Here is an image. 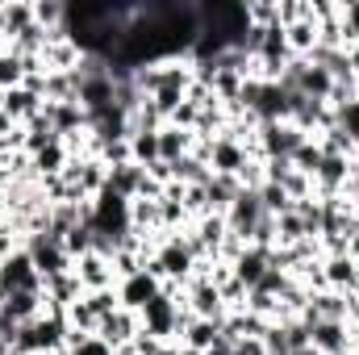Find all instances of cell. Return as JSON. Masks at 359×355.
I'll list each match as a JSON object with an SVG mask.
<instances>
[{"instance_id": "6da1fadb", "label": "cell", "mask_w": 359, "mask_h": 355, "mask_svg": "<svg viewBox=\"0 0 359 355\" xmlns=\"http://www.w3.org/2000/svg\"><path fill=\"white\" fill-rule=\"evenodd\" d=\"M259 217H264L259 192H255V188H243V192L234 196V205L226 209V230H230L234 239H243V243L251 247V230L259 226Z\"/></svg>"}, {"instance_id": "7a4b0ae2", "label": "cell", "mask_w": 359, "mask_h": 355, "mask_svg": "<svg viewBox=\"0 0 359 355\" xmlns=\"http://www.w3.org/2000/svg\"><path fill=\"white\" fill-rule=\"evenodd\" d=\"M25 251H29V260H34V267H38V276H42V280H55V276H67V272H72V255L63 251V243H59V239L38 234V239H29V243H25Z\"/></svg>"}, {"instance_id": "3957f363", "label": "cell", "mask_w": 359, "mask_h": 355, "mask_svg": "<svg viewBox=\"0 0 359 355\" xmlns=\"http://www.w3.org/2000/svg\"><path fill=\"white\" fill-rule=\"evenodd\" d=\"M76 280H80V288L84 293H100V288H117V276H113V260L109 255H100V251H88V255H80L76 264Z\"/></svg>"}, {"instance_id": "277c9868", "label": "cell", "mask_w": 359, "mask_h": 355, "mask_svg": "<svg viewBox=\"0 0 359 355\" xmlns=\"http://www.w3.org/2000/svg\"><path fill=\"white\" fill-rule=\"evenodd\" d=\"M159 280L142 267L138 276H130V280H117V301H121V309H130V314H142L155 297H159Z\"/></svg>"}, {"instance_id": "5b68a950", "label": "cell", "mask_w": 359, "mask_h": 355, "mask_svg": "<svg viewBox=\"0 0 359 355\" xmlns=\"http://www.w3.org/2000/svg\"><path fill=\"white\" fill-rule=\"evenodd\" d=\"M138 335H142V318H138V314H130V309L109 314V318L100 322V330H96V339H104L113 351H126Z\"/></svg>"}, {"instance_id": "8992f818", "label": "cell", "mask_w": 359, "mask_h": 355, "mask_svg": "<svg viewBox=\"0 0 359 355\" xmlns=\"http://www.w3.org/2000/svg\"><path fill=\"white\" fill-rule=\"evenodd\" d=\"M309 347H318L322 355H351L355 347V330L347 322H318L309 330Z\"/></svg>"}, {"instance_id": "52a82bcc", "label": "cell", "mask_w": 359, "mask_h": 355, "mask_svg": "<svg viewBox=\"0 0 359 355\" xmlns=\"http://www.w3.org/2000/svg\"><path fill=\"white\" fill-rule=\"evenodd\" d=\"M247 163V147L234 142V138H217L213 151H209V172L213 176H238Z\"/></svg>"}, {"instance_id": "ba28073f", "label": "cell", "mask_w": 359, "mask_h": 355, "mask_svg": "<svg viewBox=\"0 0 359 355\" xmlns=\"http://www.w3.org/2000/svg\"><path fill=\"white\" fill-rule=\"evenodd\" d=\"M42 105H46V100H42L38 92H29V88H8V92H4V100H0V109H4L17 126L34 121V117L42 113Z\"/></svg>"}, {"instance_id": "9c48e42d", "label": "cell", "mask_w": 359, "mask_h": 355, "mask_svg": "<svg viewBox=\"0 0 359 355\" xmlns=\"http://www.w3.org/2000/svg\"><path fill=\"white\" fill-rule=\"evenodd\" d=\"M268 255H271V247H247L234 264H230V272H234V280H243L247 284V293L259 284V276L268 272Z\"/></svg>"}, {"instance_id": "30bf717a", "label": "cell", "mask_w": 359, "mask_h": 355, "mask_svg": "<svg viewBox=\"0 0 359 355\" xmlns=\"http://www.w3.org/2000/svg\"><path fill=\"white\" fill-rule=\"evenodd\" d=\"M29 25H34V4H21V0L0 4V42H4V46H8L13 38H21Z\"/></svg>"}, {"instance_id": "8fae6325", "label": "cell", "mask_w": 359, "mask_h": 355, "mask_svg": "<svg viewBox=\"0 0 359 355\" xmlns=\"http://www.w3.org/2000/svg\"><path fill=\"white\" fill-rule=\"evenodd\" d=\"M67 163H72V151H67V142L59 138V142H50V147H42V151L34 155V176H38V180L63 176V172H67Z\"/></svg>"}, {"instance_id": "7c38bea8", "label": "cell", "mask_w": 359, "mask_h": 355, "mask_svg": "<svg viewBox=\"0 0 359 355\" xmlns=\"http://www.w3.org/2000/svg\"><path fill=\"white\" fill-rule=\"evenodd\" d=\"M142 180H147V168H138V163H121V168H109V192H117V196H126V201H134L138 192H142Z\"/></svg>"}, {"instance_id": "4fadbf2b", "label": "cell", "mask_w": 359, "mask_h": 355, "mask_svg": "<svg viewBox=\"0 0 359 355\" xmlns=\"http://www.w3.org/2000/svg\"><path fill=\"white\" fill-rule=\"evenodd\" d=\"M243 192V184L234 176H209V184H205V196H209V213H222L226 217V209L234 205V196Z\"/></svg>"}, {"instance_id": "5bb4252c", "label": "cell", "mask_w": 359, "mask_h": 355, "mask_svg": "<svg viewBox=\"0 0 359 355\" xmlns=\"http://www.w3.org/2000/svg\"><path fill=\"white\" fill-rule=\"evenodd\" d=\"M192 134L188 130H176V126H163L159 130V163H180L188 151H192Z\"/></svg>"}, {"instance_id": "9a60e30c", "label": "cell", "mask_w": 359, "mask_h": 355, "mask_svg": "<svg viewBox=\"0 0 359 355\" xmlns=\"http://www.w3.org/2000/svg\"><path fill=\"white\" fill-rule=\"evenodd\" d=\"M172 176H176V184H184V188H188V184H209V176H213V172H209V163H205V159H196V155L188 151L180 163H172Z\"/></svg>"}, {"instance_id": "2e32d148", "label": "cell", "mask_w": 359, "mask_h": 355, "mask_svg": "<svg viewBox=\"0 0 359 355\" xmlns=\"http://www.w3.org/2000/svg\"><path fill=\"white\" fill-rule=\"evenodd\" d=\"M322 159H326V151L318 147V138H305L297 151H292V168L301 172V176H318V168H322Z\"/></svg>"}, {"instance_id": "e0dca14e", "label": "cell", "mask_w": 359, "mask_h": 355, "mask_svg": "<svg viewBox=\"0 0 359 355\" xmlns=\"http://www.w3.org/2000/svg\"><path fill=\"white\" fill-rule=\"evenodd\" d=\"M21 84H25V59L4 46V51H0V92L21 88Z\"/></svg>"}, {"instance_id": "ac0fdd59", "label": "cell", "mask_w": 359, "mask_h": 355, "mask_svg": "<svg viewBox=\"0 0 359 355\" xmlns=\"http://www.w3.org/2000/svg\"><path fill=\"white\" fill-rule=\"evenodd\" d=\"M67 330H80V335H96L100 330V318L92 314L88 297H80L76 305H67Z\"/></svg>"}, {"instance_id": "d6986e66", "label": "cell", "mask_w": 359, "mask_h": 355, "mask_svg": "<svg viewBox=\"0 0 359 355\" xmlns=\"http://www.w3.org/2000/svg\"><path fill=\"white\" fill-rule=\"evenodd\" d=\"M130 155L138 168L159 163V134H130Z\"/></svg>"}, {"instance_id": "ffe728a7", "label": "cell", "mask_w": 359, "mask_h": 355, "mask_svg": "<svg viewBox=\"0 0 359 355\" xmlns=\"http://www.w3.org/2000/svg\"><path fill=\"white\" fill-rule=\"evenodd\" d=\"M259 205H264V213L280 217V213H288V209H292V196H288V192H284L280 184L264 180V184H259Z\"/></svg>"}, {"instance_id": "44dd1931", "label": "cell", "mask_w": 359, "mask_h": 355, "mask_svg": "<svg viewBox=\"0 0 359 355\" xmlns=\"http://www.w3.org/2000/svg\"><path fill=\"white\" fill-rule=\"evenodd\" d=\"M100 163H104V168H121V163H134V155H130V138H113V142H100Z\"/></svg>"}, {"instance_id": "7402d4cb", "label": "cell", "mask_w": 359, "mask_h": 355, "mask_svg": "<svg viewBox=\"0 0 359 355\" xmlns=\"http://www.w3.org/2000/svg\"><path fill=\"white\" fill-rule=\"evenodd\" d=\"M88 297V305H92V314L104 322L109 314H117L121 309V301H117V288H100V293H84Z\"/></svg>"}, {"instance_id": "603a6c76", "label": "cell", "mask_w": 359, "mask_h": 355, "mask_svg": "<svg viewBox=\"0 0 359 355\" xmlns=\"http://www.w3.org/2000/svg\"><path fill=\"white\" fill-rule=\"evenodd\" d=\"M339 21H343V46L347 42H359V0L339 4Z\"/></svg>"}, {"instance_id": "cb8c5ba5", "label": "cell", "mask_w": 359, "mask_h": 355, "mask_svg": "<svg viewBox=\"0 0 359 355\" xmlns=\"http://www.w3.org/2000/svg\"><path fill=\"white\" fill-rule=\"evenodd\" d=\"M196 117H201V105L184 100V105H180L176 113L168 117V126H176V130H188V134H192V130H196Z\"/></svg>"}, {"instance_id": "d4e9b609", "label": "cell", "mask_w": 359, "mask_h": 355, "mask_svg": "<svg viewBox=\"0 0 359 355\" xmlns=\"http://www.w3.org/2000/svg\"><path fill=\"white\" fill-rule=\"evenodd\" d=\"M334 117H339V130H347V134L355 138V147H359V100L343 105V109H334Z\"/></svg>"}, {"instance_id": "484cf974", "label": "cell", "mask_w": 359, "mask_h": 355, "mask_svg": "<svg viewBox=\"0 0 359 355\" xmlns=\"http://www.w3.org/2000/svg\"><path fill=\"white\" fill-rule=\"evenodd\" d=\"M67 355H117L104 339H96V335H88V339H80V343H72L67 347Z\"/></svg>"}, {"instance_id": "4316f807", "label": "cell", "mask_w": 359, "mask_h": 355, "mask_svg": "<svg viewBox=\"0 0 359 355\" xmlns=\"http://www.w3.org/2000/svg\"><path fill=\"white\" fill-rule=\"evenodd\" d=\"M230 355H268V347H264V339H238Z\"/></svg>"}, {"instance_id": "83f0119b", "label": "cell", "mask_w": 359, "mask_h": 355, "mask_svg": "<svg viewBox=\"0 0 359 355\" xmlns=\"http://www.w3.org/2000/svg\"><path fill=\"white\" fill-rule=\"evenodd\" d=\"M347 255H351V260L359 264V222L351 226V239H347Z\"/></svg>"}, {"instance_id": "f1b7e54d", "label": "cell", "mask_w": 359, "mask_h": 355, "mask_svg": "<svg viewBox=\"0 0 359 355\" xmlns=\"http://www.w3.org/2000/svg\"><path fill=\"white\" fill-rule=\"evenodd\" d=\"M205 355H230V351H226V347H209Z\"/></svg>"}, {"instance_id": "f546056e", "label": "cell", "mask_w": 359, "mask_h": 355, "mask_svg": "<svg viewBox=\"0 0 359 355\" xmlns=\"http://www.w3.org/2000/svg\"><path fill=\"white\" fill-rule=\"evenodd\" d=\"M297 355H322V351L318 347H305V351H297Z\"/></svg>"}, {"instance_id": "4dcf8cb0", "label": "cell", "mask_w": 359, "mask_h": 355, "mask_svg": "<svg viewBox=\"0 0 359 355\" xmlns=\"http://www.w3.org/2000/svg\"><path fill=\"white\" fill-rule=\"evenodd\" d=\"M355 100H359V72H355Z\"/></svg>"}, {"instance_id": "1f68e13d", "label": "cell", "mask_w": 359, "mask_h": 355, "mask_svg": "<svg viewBox=\"0 0 359 355\" xmlns=\"http://www.w3.org/2000/svg\"><path fill=\"white\" fill-rule=\"evenodd\" d=\"M351 355H359V339H355V347H351Z\"/></svg>"}, {"instance_id": "d6a6232c", "label": "cell", "mask_w": 359, "mask_h": 355, "mask_svg": "<svg viewBox=\"0 0 359 355\" xmlns=\"http://www.w3.org/2000/svg\"><path fill=\"white\" fill-rule=\"evenodd\" d=\"M0 100H4V92H0Z\"/></svg>"}]
</instances>
